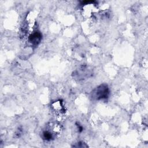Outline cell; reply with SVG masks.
I'll list each match as a JSON object with an SVG mask.
<instances>
[{"instance_id":"obj_1","label":"cell","mask_w":148,"mask_h":148,"mask_svg":"<svg viewBox=\"0 0 148 148\" xmlns=\"http://www.w3.org/2000/svg\"><path fill=\"white\" fill-rule=\"evenodd\" d=\"M109 95V89L107 84H102L96 87L91 92V97L93 99L101 100L107 99Z\"/></svg>"},{"instance_id":"obj_2","label":"cell","mask_w":148,"mask_h":148,"mask_svg":"<svg viewBox=\"0 0 148 148\" xmlns=\"http://www.w3.org/2000/svg\"><path fill=\"white\" fill-rule=\"evenodd\" d=\"M42 34L39 31H34L32 32L28 36V42L33 46H37L42 39Z\"/></svg>"},{"instance_id":"obj_3","label":"cell","mask_w":148,"mask_h":148,"mask_svg":"<svg viewBox=\"0 0 148 148\" xmlns=\"http://www.w3.org/2000/svg\"><path fill=\"white\" fill-rule=\"evenodd\" d=\"M42 137L43 139L46 141H50L54 139V134L53 133V131L51 132L50 131H49V130H45L43 131L42 134Z\"/></svg>"},{"instance_id":"obj_4","label":"cell","mask_w":148,"mask_h":148,"mask_svg":"<svg viewBox=\"0 0 148 148\" xmlns=\"http://www.w3.org/2000/svg\"><path fill=\"white\" fill-rule=\"evenodd\" d=\"M76 124H77V123H76ZM76 125H77V129H78L79 132H82V131H83V127H82V125H80V124H77Z\"/></svg>"}]
</instances>
